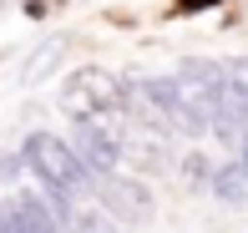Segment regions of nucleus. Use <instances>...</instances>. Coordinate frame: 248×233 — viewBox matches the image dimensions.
Returning <instances> with one entry per match:
<instances>
[{
	"instance_id": "nucleus-3",
	"label": "nucleus",
	"mask_w": 248,
	"mask_h": 233,
	"mask_svg": "<svg viewBox=\"0 0 248 233\" xmlns=\"http://www.w3.org/2000/svg\"><path fill=\"white\" fill-rule=\"evenodd\" d=\"M56 102L71 122H107V117H122V107H127V81L107 66H76Z\"/></svg>"
},
{
	"instance_id": "nucleus-10",
	"label": "nucleus",
	"mask_w": 248,
	"mask_h": 233,
	"mask_svg": "<svg viewBox=\"0 0 248 233\" xmlns=\"http://www.w3.org/2000/svg\"><path fill=\"white\" fill-rule=\"evenodd\" d=\"M213 172H218V162H213L202 147L183 152V177H187V187H213Z\"/></svg>"
},
{
	"instance_id": "nucleus-11",
	"label": "nucleus",
	"mask_w": 248,
	"mask_h": 233,
	"mask_svg": "<svg viewBox=\"0 0 248 233\" xmlns=\"http://www.w3.org/2000/svg\"><path fill=\"white\" fill-rule=\"evenodd\" d=\"M71 233H122V223L107 213V208H86V213L71 218Z\"/></svg>"
},
{
	"instance_id": "nucleus-1",
	"label": "nucleus",
	"mask_w": 248,
	"mask_h": 233,
	"mask_svg": "<svg viewBox=\"0 0 248 233\" xmlns=\"http://www.w3.org/2000/svg\"><path fill=\"white\" fill-rule=\"evenodd\" d=\"M20 157L31 162L36 183L46 187V198L66 218H76V198L96 193V172L81 162L76 142L56 137V132H26V137H20Z\"/></svg>"
},
{
	"instance_id": "nucleus-2",
	"label": "nucleus",
	"mask_w": 248,
	"mask_h": 233,
	"mask_svg": "<svg viewBox=\"0 0 248 233\" xmlns=\"http://www.w3.org/2000/svg\"><path fill=\"white\" fill-rule=\"evenodd\" d=\"M177 132L187 137H208L218 122V96H223V61L187 56L177 61Z\"/></svg>"
},
{
	"instance_id": "nucleus-5",
	"label": "nucleus",
	"mask_w": 248,
	"mask_h": 233,
	"mask_svg": "<svg viewBox=\"0 0 248 233\" xmlns=\"http://www.w3.org/2000/svg\"><path fill=\"white\" fill-rule=\"evenodd\" d=\"M71 142H76V152H81V162L96 172V183L101 177H117L122 162H127V137H122L117 127H107V122H76Z\"/></svg>"
},
{
	"instance_id": "nucleus-7",
	"label": "nucleus",
	"mask_w": 248,
	"mask_h": 233,
	"mask_svg": "<svg viewBox=\"0 0 248 233\" xmlns=\"http://www.w3.org/2000/svg\"><path fill=\"white\" fill-rule=\"evenodd\" d=\"M36 172H31V162L20 157V147H0V208H16L20 198L36 193Z\"/></svg>"
},
{
	"instance_id": "nucleus-4",
	"label": "nucleus",
	"mask_w": 248,
	"mask_h": 233,
	"mask_svg": "<svg viewBox=\"0 0 248 233\" xmlns=\"http://www.w3.org/2000/svg\"><path fill=\"white\" fill-rule=\"evenodd\" d=\"M213 137H218L228 152H238L248 142V56H228L223 61V96H218Z\"/></svg>"
},
{
	"instance_id": "nucleus-8",
	"label": "nucleus",
	"mask_w": 248,
	"mask_h": 233,
	"mask_svg": "<svg viewBox=\"0 0 248 233\" xmlns=\"http://www.w3.org/2000/svg\"><path fill=\"white\" fill-rule=\"evenodd\" d=\"M213 198H218L223 208H248V168H243V157L233 152L228 162H218V172H213V187H208Z\"/></svg>"
},
{
	"instance_id": "nucleus-9",
	"label": "nucleus",
	"mask_w": 248,
	"mask_h": 233,
	"mask_svg": "<svg viewBox=\"0 0 248 233\" xmlns=\"http://www.w3.org/2000/svg\"><path fill=\"white\" fill-rule=\"evenodd\" d=\"M61 61H66V36H51V41H41V51H31V56L20 61V81H26V86H41V81H51V76L61 71Z\"/></svg>"
},
{
	"instance_id": "nucleus-6",
	"label": "nucleus",
	"mask_w": 248,
	"mask_h": 233,
	"mask_svg": "<svg viewBox=\"0 0 248 233\" xmlns=\"http://www.w3.org/2000/svg\"><path fill=\"white\" fill-rule=\"evenodd\" d=\"M96 198H101V208H107L117 223H147V218H152L147 183H137V177H127V172L101 177V183H96Z\"/></svg>"
},
{
	"instance_id": "nucleus-12",
	"label": "nucleus",
	"mask_w": 248,
	"mask_h": 233,
	"mask_svg": "<svg viewBox=\"0 0 248 233\" xmlns=\"http://www.w3.org/2000/svg\"><path fill=\"white\" fill-rule=\"evenodd\" d=\"M0 10H5V0H0Z\"/></svg>"
}]
</instances>
